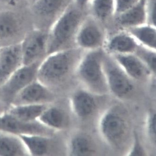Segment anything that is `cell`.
<instances>
[{
	"mask_svg": "<svg viewBox=\"0 0 156 156\" xmlns=\"http://www.w3.org/2000/svg\"><path fill=\"white\" fill-rule=\"evenodd\" d=\"M84 18L82 10L72 4L69 6L49 29L47 55L73 47Z\"/></svg>",
	"mask_w": 156,
	"mask_h": 156,
	"instance_id": "6da1fadb",
	"label": "cell"
},
{
	"mask_svg": "<svg viewBox=\"0 0 156 156\" xmlns=\"http://www.w3.org/2000/svg\"><path fill=\"white\" fill-rule=\"evenodd\" d=\"M82 50L72 47L47 55L38 68L37 80L47 87L62 81L79 59Z\"/></svg>",
	"mask_w": 156,
	"mask_h": 156,
	"instance_id": "7a4b0ae2",
	"label": "cell"
},
{
	"mask_svg": "<svg viewBox=\"0 0 156 156\" xmlns=\"http://www.w3.org/2000/svg\"><path fill=\"white\" fill-rule=\"evenodd\" d=\"M48 31L34 29L28 33L21 41L23 65L41 62L47 55Z\"/></svg>",
	"mask_w": 156,
	"mask_h": 156,
	"instance_id": "3957f363",
	"label": "cell"
},
{
	"mask_svg": "<svg viewBox=\"0 0 156 156\" xmlns=\"http://www.w3.org/2000/svg\"><path fill=\"white\" fill-rule=\"evenodd\" d=\"M100 21L92 16L84 17L75 38V45L82 50H98L105 44V31Z\"/></svg>",
	"mask_w": 156,
	"mask_h": 156,
	"instance_id": "277c9868",
	"label": "cell"
},
{
	"mask_svg": "<svg viewBox=\"0 0 156 156\" xmlns=\"http://www.w3.org/2000/svg\"><path fill=\"white\" fill-rule=\"evenodd\" d=\"M41 62L23 65L0 86V96L4 101L11 103L24 88L37 80V71Z\"/></svg>",
	"mask_w": 156,
	"mask_h": 156,
	"instance_id": "5b68a950",
	"label": "cell"
},
{
	"mask_svg": "<svg viewBox=\"0 0 156 156\" xmlns=\"http://www.w3.org/2000/svg\"><path fill=\"white\" fill-rule=\"evenodd\" d=\"M0 130L17 135H42L50 136L53 129L39 121L25 122L12 117L7 112L0 115Z\"/></svg>",
	"mask_w": 156,
	"mask_h": 156,
	"instance_id": "8992f818",
	"label": "cell"
},
{
	"mask_svg": "<svg viewBox=\"0 0 156 156\" xmlns=\"http://www.w3.org/2000/svg\"><path fill=\"white\" fill-rule=\"evenodd\" d=\"M103 58L100 49L90 51L83 57L79 68L80 75L83 80L90 86L100 90L104 87L102 70Z\"/></svg>",
	"mask_w": 156,
	"mask_h": 156,
	"instance_id": "52a82bcc",
	"label": "cell"
},
{
	"mask_svg": "<svg viewBox=\"0 0 156 156\" xmlns=\"http://www.w3.org/2000/svg\"><path fill=\"white\" fill-rule=\"evenodd\" d=\"M23 65L20 43L0 47V86Z\"/></svg>",
	"mask_w": 156,
	"mask_h": 156,
	"instance_id": "ba28073f",
	"label": "cell"
},
{
	"mask_svg": "<svg viewBox=\"0 0 156 156\" xmlns=\"http://www.w3.org/2000/svg\"><path fill=\"white\" fill-rule=\"evenodd\" d=\"M54 96L48 87L37 80L32 82L16 95L12 106L46 104L53 100Z\"/></svg>",
	"mask_w": 156,
	"mask_h": 156,
	"instance_id": "9c48e42d",
	"label": "cell"
},
{
	"mask_svg": "<svg viewBox=\"0 0 156 156\" xmlns=\"http://www.w3.org/2000/svg\"><path fill=\"white\" fill-rule=\"evenodd\" d=\"M72 0H37L32 4L33 11L48 25L49 29L69 6Z\"/></svg>",
	"mask_w": 156,
	"mask_h": 156,
	"instance_id": "30bf717a",
	"label": "cell"
},
{
	"mask_svg": "<svg viewBox=\"0 0 156 156\" xmlns=\"http://www.w3.org/2000/svg\"><path fill=\"white\" fill-rule=\"evenodd\" d=\"M102 133L110 142L118 144L123 141L127 131L125 120L115 111L104 116L101 122Z\"/></svg>",
	"mask_w": 156,
	"mask_h": 156,
	"instance_id": "8fae6325",
	"label": "cell"
},
{
	"mask_svg": "<svg viewBox=\"0 0 156 156\" xmlns=\"http://www.w3.org/2000/svg\"><path fill=\"white\" fill-rule=\"evenodd\" d=\"M106 67L109 86L113 92L119 97L130 93L133 88L132 84L115 63L107 59Z\"/></svg>",
	"mask_w": 156,
	"mask_h": 156,
	"instance_id": "7c38bea8",
	"label": "cell"
},
{
	"mask_svg": "<svg viewBox=\"0 0 156 156\" xmlns=\"http://www.w3.org/2000/svg\"><path fill=\"white\" fill-rule=\"evenodd\" d=\"M113 35L105 42L106 50L117 54H128L135 52L139 44L126 30Z\"/></svg>",
	"mask_w": 156,
	"mask_h": 156,
	"instance_id": "4fadbf2b",
	"label": "cell"
},
{
	"mask_svg": "<svg viewBox=\"0 0 156 156\" xmlns=\"http://www.w3.org/2000/svg\"><path fill=\"white\" fill-rule=\"evenodd\" d=\"M30 156L19 136L0 130V156Z\"/></svg>",
	"mask_w": 156,
	"mask_h": 156,
	"instance_id": "5bb4252c",
	"label": "cell"
},
{
	"mask_svg": "<svg viewBox=\"0 0 156 156\" xmlns=\"http://www.w3.org/2000/svg\"><path fill=\"white\" fill-rule=\"evenodd\" d=\"M116 17L118 24L124 30L146 23L145 2H141Z\"/></svg>",
	"mask_w": 156,
	"mask_h": 156,
	"instance_id": "9a60e30c",
	"label": "cell"
},
{
	"mask_svg": "<svg viewBox=\"0 0 156 156\" xmlns=\"http://www.w3.org/2000/svg\"><path fill=\"white\" fill-rule=\"evenodd\" d=\"M21 22L18 16L9 11L0 12V40L17 37L21 31Z\"/></svg>",
	"mask_w": 156,
	"mask_h": 156,
	"instance_id": "2e32d148",
	"label": "cell"
},
{
	"mask_svg": "<svg viewBox=\"0 0 156 156\" xmlns=\"http://www.w3.org/2000/svg\"><path fill=\"white\" fill-rule=\"evenodd\" d=\"M140 45L156 51V26L145 23L126 29Z\"/></svg>",
	"mask_w": 156,
	"mask_h": 156,
	"instance_id": "e0dca14e",
	"label": "cell"
},
{
	"mask_svg": "<svg viewBox=\"0 0 156 156\" xmlns=\"http://www.w3.org/2000/svg\"><path fill=\"white\" fill-rule=\"evenodd\" d=\"M115 58L128 74L133 78L140 79L145 75L147 71L143 62L134 54H115Z\"/></svg>",
	"mask_w": 156,
	"mask_h": 156,
	"instance_id": "ac0fdd59",
	"label": "cell"
},
{
	"mask_svg": "<svg viewBox=\"0 0 156 156\" xmlns=\"http://www.w3.org/2000/svg\"><path fill=\"white\" fill-rule=\"evenodd\" d=\"M46 104L12 106L7 111L12 117L25 122L37 121L43 112L47 107Z\"/></svg>",
	"mask_w": 156,
	"mask_h": 156,
	"instance_id": "d6986e66",
	"label": "cell"
},
{
	"mask_svg": "<svg viewBox=\"0 0 156 156\" xmlns=\"http://www.w3.org/2000/svg\"><path fill=\"white\" fill-rule=\"evenodd\" d=\"M29 151L30 156H45L50 146V136L42 135L19 136Z\"/></svg>",
	"mask_w": 156,
	"mask_h": 156,
	"instance_id": "ffe728a7",
	"label": "cell"
},
{
	"mask_svg": "<svg viewBox=\"0 0 156 156\" xmlns=\"http://www.w3.org/2000/svg\"><path fill=\"white\" fill-rule=\"evenodd\" d=\"M73 106L79 117L86 118L93 112L96 104L91 95L85 91H80L73 97Z\"/></svg>",
	"mask_w": 156,
	"mask_h": 156,
	"instance_id": "44dd1931",
	"label": "cell"
},
{
	"mask_svg": "<svg viewBox=\"0 0 156 156\" xmlns=\"http://www.w3.org/2000/svg\"><path fill=\"white\" fill-rule=\"evenodd\" d=\"M88 6L92 16L100 22L114 16L115 0H90Z\"/></svg>",
	"mask_w": 156,
	"mask_h": 156,
	"instance_id": "7402d4cb",
	"label": "cell"
},
{
	"mask_svg": "<svg viewBox=\"0 0 156 156\" xmlns=\"http://www.w3.org/2000/svg\"><path fill=\"white\" fill-rule=\"evenodd\" d=\"M51 129H60L65 125V117L63 112L55 107H47L38 120Z\"/></svg>",
	"mask_w": 156,
	"mask_h": 156,
	"instance_id": "603a6c76",
	"label": "cell"
},
{
	"mask_svg": "<svg viewBox=\"0 0 156 156\" xmlns=\"http://www.w3.org/2000/svg\"><path fill=\"white\" fill-rule=\"evenodd\" d=\"M71 151L72 156H86L92 152V146L88 138L83 136H79L72 139Z\"/></svg>",
	"mask_w": 156,
	"mask_h": 156,
	"instance_id": "cb8c5ba5",
	"label": "cell"
},
{
	"mask_svg": "<svg viewBox=\"0 0 156 156\" xmlns=\"http://www.w3.org/2000/svg\"><path fill=\"white\" fill-rule=\"evenodd\" d=\"M135 53L136 54V56L142 61L146 63L151 70L156 72V51L150 50L139 45Z\"/></svg>",
	"mask_w": 156,
	"mask_h": 156,
	"instance_id": "d4e9b609",
	"label": "cell"
},
{
	"mask_svg": "<svg viewBox=\"0 0 156 156\" xmlns=\"http://www.w3.org/2000/svg\"><path fill=\"white\" fill-rule=\"evenodd\" d=\"M145 0H115L114 16H117Z\"/></svg>",
	"mask_w": 156,
	"mask_h": 156,
	"instance_id": "484cf974",
	"label": "cell"
},
{
	"mask_svg": "<svg viewBox=\"0 0 156 156\" xmlns=\"http://www.w3.org/2000/svg\"><path fill=\"white\" fill-rule=\"evenodd\" d=\"M146 23L156 26V0H145Z\"/></svg>",
	"mask_w": 156,
	"mask_h": 156,
	"instance_id": "4316f807",
	"label": "cell"
},
{
	"mask_svg": "<svg viewBox=\"0 0 156 156\" xmlns=\"http://www.w3.org/2000/svg\"><path fill=\"white\" fill-rule=\"evenodd\" d=\"M148 129L150 136L153 139L156 140V120L155 114L153 113L150 115V118L149 120Z\"/></svg>",
	"mask_w": 156,
	"mask_h": 156,
	"instance_id": "83f0119b",
	"label": "cell"
},
{
	"mask_svg": "<svg viewBox=\"0 0 156 156\" xmlns=\"http://www.w3.org/2000/svg\"><path fill=\"white\" fill-rule=\"evenodd\" d=\"M135 142L133 149L131 152L130 155L136 156H143L144 155V152L139 143L138 142L137 138H136Z\"/></svg>",
	"mask_w": 156,
	"mask_h": 156,
	"instance_id": "f1b7e54d",
	"label": "cell"
},
{
	"mask_svg": "<svg viewBox=\"0 0 156 156\" xmlns=\"http://www.w3.org/2000/svg\"><path fill=\"white\" fill-rule=\"evenodd\" d=\"M72 1L77 8L83 10L88 6L90 0H72Z\"/></svg>",
	"mask_w": 156,
	"mask_h": 156,
	"instance_id": "f546056e",
	"label": "cell"
},
{
	"mask_svg": "<svg viewBox=\"0 0 156 156\" xmlns=\"http://www.w3.org/2000/svg\"><path fill=\"white\" fill-rule=\"evenodd\" d=\"M1 1L10 6H15L18 3L20 0H1Z\"/></svg>",
	"mask_w": 156,
	"mask_h": 156,
	"instance_id": "4dcf8cb0",
	"label": "cell"
},
{
	"mask_svg": "<svg viewBox=\"0 0 156 156\" xmlns=\"http://www.w3.org/2000/svg\"><path fill=\"white\" fill-rule=\"evenodd\" d=\"M5 112L4 109H3V107L1 105H0V115L2 114L3 113Z\"/></svg>",
	"mask_w": 156,
	"mask_h": 156,
	"instance_id": "1f68e13d",
	"label": "cell"
},
{
	"mask_svg": "<svg viewBox=\"0 0 156 156\" xmlns=\"http://www.w3.org/2000/svg\"><path fill=\"white\" fill-rule=\"evenodd\" d=\"M36 1H37V0H27V1H28V2H30L32 5L34 3V2H35Z\"/></svg>",
	"mask_w": 156,
	"mask_h": 156,
	"instance_id": "d6a6232c",
	"label": "cell"
}]
</instances>
